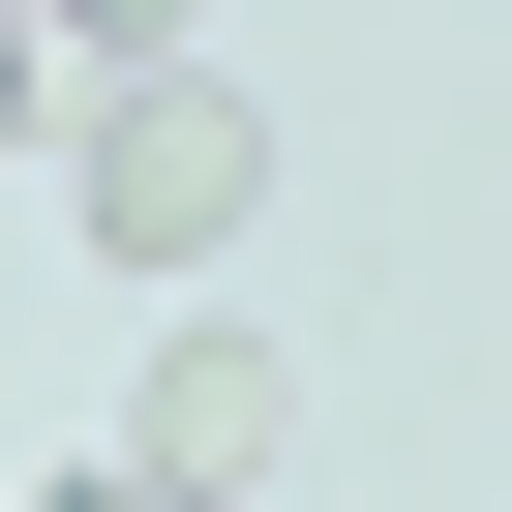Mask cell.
I'll list each match as a JSON object with an SVG mask.
<instances>
[{"mask_svg": "<svg viewBox=\"0 0 512 512\" xmlns=\"http://www.w3.org/2000/svg\"><path fill=\"white\" fill-rule=\"evenodd\" d=\"M272 452H302V362H272V332H181L151 422H121V482H272Z\"/></svg>", "mask_w": 512, "mask_h": 512, "instance_id": "7a4b0ae2", "label": "cell"}, {"mask_svg": "<svg viewBox=\"0 0 512 512\" xmlns=\"http://www.w3.org/2000/svg\"><path fill=\"white\" fill-rule=\"evenodd\" d=\"M241 211H272V121H241L211 61H91V241L121 272H211Z\"/></svg>", "mask_w": 512, "mask_h": 512, "instance_id": "6da1fadb", "label": "cell"}, {"mask_svg": "<svg viewBox=\"0 0 512 512\" xmlns=\"http://www.w3.org/2000/svg\"><path fill=\"white\" fill-rule=\"evenodd\" d=\"M31 121H61V31H31V0H0V151H31Z\"/></svg>", "mask_w": 512, "mask_h": 512, "instance_id": "277c9868", "label": "cell"}, {"mask_svg": "<svg viewBox=\"0 0 512 512\" xmlns=\"http://www.w3.org/2000/svg\"><path fill=\"white\" fill-rule=\"evenodd\" d=\"M31 31H61V61H181L211 0H31Z\"/></svg>", "mask_w": 512, "mask_h": 512, "instance_id": "3957f363", "label": "cell"}]
</instances>
